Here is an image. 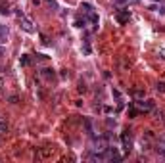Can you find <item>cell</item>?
Masks as SVG:
<instances>
[{"mask_svg":"<svg viewBox=\"0 0 165 163\" xmlns=\"http://www.w3.org/2000/svg\"><path fill=\"white\" fill-rule=\"evenodd\" d=\"M121 144H123V150L125 152H131V150H133V134H131V130H123V132H121Z\"/></svg>","mask_w":165,"mask_h":163,"instance_id":"6da1fadb","label":"cell"},{"mask_svg":"<svg viewBox=\"0 0 165 163\" xmlns=\"http://www.w3.org/2000/svg\"><path fill=\"white\" fill-rule=\"evenodd\" d=\"M133 104H134V106H136L142 113L154 111V109H156V104H154V100H138V102H133Z\"/></svg>","mask_w":165,"mask_h":163,"instance_id":"7a4b0ae2","label":"cell"},{"mask_svg":"<svg viewBox=\"0 0 165 163\" xmlns=\"http://www.w3.org/2000/svg\"><path fill=\"white\" fill-rule=\"evenodd\" d=\"M41 77L46 81H54L56 79V71L52 69V67H44V69H41Z\"/></svg>","mask_w":165,"mask_h":163,"instance_id":"3957f363","label":"cell"},{"mask_svg":"<svg viewBox=\"0 0 165 163\" xmlns=\"http://www.w3.org/2000/svg\"><path fill=\"white\" fill-rule=\"evenodd\" d=\"M115 19H117L119 23H127L129 19H131V12H129V10H119L117 15H115Z\"/></svg>","mask_w":165,"mask_h":163,"instance_id":"277c9868","label":"cell"},{"mask_svg":"<svg viewBox=\"0 0 165 163\" xmlns=\"http://www.w3.org/2000/svg\"><path fill=\"white\" fill-rule=\"evenodd\" d=\"M19 19H21V29H23V31H25V33H35V27H33V23L29 21L27 17H25V15H23V17H19Z\"/></svg>","mask_w":165,"mask_h":163,"instance_id":"5b68a950","label":"cell"},{"mask_svg":"<svg viewBox=\"0 0 165 163\" xmlns=\"http://www.w3.org/2000/svg\"><path fill=\"white\" fill-rule=\"evenodd\" d=\"M156 152L161 155V157H165V136H161V138L157 140V144H156Z\"/></svg>","mask_w":165,"mask_h":163,"instance_id":"8992f818","label":"cell"},{"mask_svg":"<svg viewBox=\"0 0 165 163\" xmlns=\"http://www.w3.org/2000/svg\"><path fill=\"white\" fill-rule=\"evenodd\" d=\"M87 19L92 23V27H94V31H96V29H98V21H100V19H98V14L94 12V10H92L90 14H87Z\"/></svg>","mask_w":165,"mask_h":163,"instance_id":"52a82bcc","label":"cell"},{"mask_svg":"<svg viewBox=\"0 0 165 163\" xmlns=\"http://www.w3.org/2000/svg\"><path fill=\"white\" fill-rule=\"evenodd\" d=\"M85 129H87V134L90 136V138H96V134H94V129H92L90 119H85Z\"/></svg>","mask_w":165,"mask_h":163,"instance_id":"ba28073f","label":"cell"},{"mask_svg":"<svg viewBox=\"0 0 165 163\" xmlns=\"http://www.w3.org/2000/svg\"><path fill=\"white\" fill-rule=\"evenodd\" d=\"M0 14H4V15L10 14V4L6 0H0Z\"/></svg>","mask_w":165,"mask_h":163,"instance_id":"9c48e42d","label":"cell"},{"mask_svg":"<svg viewBox=\"0 0 165 163\" xmlns=\"http://www.w3.org/2000/svg\"><path fill=\"white\" fill-rule=\"evenodd\" d=\"M111 94L115 96V100H117V107H123V98H121V92L117 88H113L111 90Z\"/></svg>","mask_w":165,"mask_h":163,"instance_id":"30bf717a","label":"cell"},{"mask_svg":"<svg viewBox=\"0 0 165 163\" xmlns=\"http://www.w3.org/2000/svg\"><path fill=\"white\" fill-rule=\"evenodd\" d=\"M8 38V27L6 25H0V42H4Z\"/></svg>","mask_w":165,"mask_h":163,"instance_id":"8fae6325","label":"cell"},{"mask_svg":"<svg viewBox=\"0 0 165 163\" xmlns=\"http://www.w3.org/2000/svg\"><path fill=\"white\" fill-rule=\"evenodd\" d=\"M87 21H88L87 17H82V19H77V21H75V27H79V29H85V27H87Z\"/></svg>","mask_w":165,"mask_h":163,"instance_id":"7c38bea8","label":"cell"},{"mask_svg":"<svg viewBox=\"0 0 165 163\" xmlns=\"http://www.w3.org/2000/svg\"><path fill=\"white\" fill-rule=\"evenodd\" d=\"M81 10H85V14H90V12H92V6L88 4V2H82V4H81Z\"/></svg>","mask_w":165,"mask_h":163,"instance_id":"4fadbf2b","label":"cell"},{"mask_svg":"<svg viewBox=\"0 0 165 163\" xmlns=\"http://www.w3.org/2000/svg\"><path fill=\"white\" fill-rule=\"evenodd\" d=\"M129 2H131V0H113V4L117 6V8H123V6L129 4Z\"/></svg>","mask_w":165,"mask_h":163,"instance_id":"5bb4252c","label":"cell"},{"mask_svg":"<svg viewBox=\"0 0 165 163\" xmlns=\"http://www.w3.org/2000/svg\"><path fill=\"white\" fill-rule=\"evenodd\" d=\"M46 4L52 8V12H58V4H56V0H46Z\"/></svg>","mask_w":165,"mask_h":163,"instance_id":"9a60e30c","label":"cell"},{"mask_svg":"<svg viewBox=\"0 0 165 163\" xmlns=\"http://www.w3.org/2000/svg\"><path fill=\"white\" fill-rule=\"evenodd\" d=\"M156 90H157V92H165V83H163V81H159V83L156 84Z\"/></svg>","mask_w":165,"mask_h":163,"instance_id":"2e32d148","label":"cell"},{"mask_svg":"<svg viewBox=\"0 0 165 163\" xmlns=\"http://www.w3.org/2000/svg\"><path fill=\"white\" fill-rule=\"evenodd\" d=\"M19 63H21V65H29V63H31V58H29V56H21Z\"/></svg>","mask_w":165,"mask_h":163,"instance_id":"e0dca14e","label":"cell"},{"mask_svg":"<svg viewBox=\"0 0 165 163\" xmlns=\"http://www.w3.org/2000/svg\"><path fill=\"white\" fill-rule=\"evenodd\" d=\"M0 132H8V123L0 121Z\"/></svg>","mask_w":165,"mask_h":163,"instance_id":"ac0fdd59","label":"cell"},{"mask_svg":"<svg viewBox=\"0 0 165 163\" xmlns=\"http://www.w3.org/2000/svg\"><path fill=\"white\" fill-rule=\"evenodd\" d=\"M106 125L110 127V129H111V127H115V119H111V117H108V119H106Z\"/></svg>","mask_w":165,"mask_h":163,"instance_id":"d6986e66","label":"cell"},{"mask_svg":"<svg viewBox=\"0 0 165 163\" xmlns=\"http://www.w3.org/2000/svg\"><path fill=\"white\" fill-rule=\"evenodd\" d=\"M134 96H136V98H144V90H140V88H138V90H134Z\"/></svg>","mask_w":165,"mask_h":163,"instance_id":"ffe728a7","label":"cell"},{"mask_svg":"<svg viewBox=\"0 0 165 163\" xmlns=\"http://www.w3.org/2000/svg\"><path fill=\"white\" fill-rule=\"evenodd\" d=\"M85 90H87V86H85V83H81L79 84V92H85Z\"/></svg>","mask_w":165,"mask_h":163,"instance_id":"44dd1931","label":"cell"},{"mask_svg":"<svg viewBox=\"0 0 165 163\" xmlns=\"http://www.w3.org/2000/svg\"><path fill=\"white\" fill-rule=\"evenodd\" d=\"M0 56H4V48L0 46Z\"/></svg>","mask_w":165,"mask_h":163,"instance_id":"7402d4cb","label":"cell"}]
</instances>
